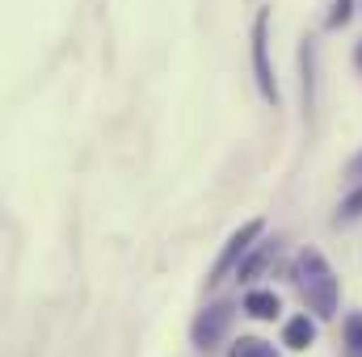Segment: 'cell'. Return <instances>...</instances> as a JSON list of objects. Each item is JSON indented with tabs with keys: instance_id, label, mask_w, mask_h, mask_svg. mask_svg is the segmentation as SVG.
<instances>
[{
	"instance_id": "6",
	"label": "cell",
	"mask_w": 362,
	"mask_h": 357,
	"mask_svg": "<svg viewBox=\"0 0 362 357\" xmlns=\"http://www.w3.org/2000/svg\"><path fill=\"white\" fill-rule=\"evenodd\" d=\"M312 341H316V324H312L308 315L286 320V328H282V345H291V349H308Z\"/></svg>"
},
{
	"instance_id": "1",
	"label": "cell",
	"mask_w": 362,
	"mask_h": 357,
	"mask_svg": "<svg viewBox=\"0 0 362 357\" xmlns=\"http://www.w3.org/2000/svg\"><path fill=\"white\" fill-rule=\"evenodd\" d=\"M295 286H299V294H303L312 315H320V320L337 315V277H333L329 261L316 248H303L295 257Z\"/></svg>"
},
{
	"instance_id": "4",
	"label": "cell",
	"mask_w": 362,
	"mask_h": 357,
	"mask_svg": "<svg viewBox=\"0 0 362 357\" xmlns=\"http://www.w3.org/2000/svg\"><path fill=\"white\" fill-rule=\"evenodd\" d=\"M232 303H215V307H206L198 320H194V345L202 349V353H211L223 337H228V328H232Z\"/></svg>"
},
{
	"instance_id": "11",
	"label": "cell",
	"mask_w": 362,
	"mask_h": 357,
	"mask_svg": "<svg viewBox=\"0 0 362 357\" xmlns=\"http://www.w3.org/2000/svg\"><path fill=\"white\" fill-rule=\"evenodd\" d=\"M350 13H354V0H333V13H329V30L346 25V21H350Z\"/></svg>"
},
{
	"instance_id": "3",
	"label": "cell",
	"mask_w": 362,
	"mask_h": 357,
	"mask_svg": "<svg viewBox=\"0 0 362 357\" xmlns=\"http://www.w3.org/2000/svg\"><path fill=\"white\" fill-rule=\"evenodd\" d=\"M270 13H257V21H253V72H257V89H262V97L270 101V105H278V85H274V68H270Z\"/></svg>"
},
{
	"instance_id": "2",
	"label": "cell",
	"mask_w": 362,
	"mask_h": 357,
	"mask_svg": "<svg viewBox=\"0 0 362 357\" xmlns=\"http://www.w3.org/2000/svg\"><path fill=\"white\" fill-rule=\"evenodd\" d=\"M262 231H266V223H262V219H249V223H245V227H240L228 244H223V253H219V261L211 265L206 282H223V277H228V269H236L240 261H245V253L253 248V240H257Z\"/></svg>"
},
{
	"instance_id": "9",
	"label": "cell",
	"mask_w": 362,
	"mask_h": 357,
	"mask_svg": "<svg viewBox=\"0 0 362 357\" xmlns=\"http://www.w3.org/2000/svg\"><path fill=\"white\" fill-rule=\"evenodd\" d=\"M346 349H350V357H362V315L346 320Z\"/></svg>"
},
{
	"instance_id": "13",
	"label": "cell",
	"mask_w": 362,
	"mask_h": 357,
	"mask_svg": "<svg viewBox=\"0 0 362 357\" xmlns=\"http://www.w3.org/2000/svg\"><path fill=\"white\" fill-rule=\"evenodd\" d=\"M350 177L362 181V156H354V164H350Z\"/></svg>"
},
{
	"instance_id": "8",
	"label": "cell",
	"mask_w": 362,
	"mask_h": 357,
	"mask_svg": "<svg viewBox=\"0 0 362 357\" xmlns=\"http://www.w3.org/2000/svg\"><path fill=\"white\" fill-rule=\"evenodd\" d=\"M232 357H278V353H274V345L257 341V337H240V341L232 345Z\"/></svg>"
},
{
	"instance_id": "7",
	"label": "cell",
	"mask_w": 362,
	"mask_h": 357,
	"mask_svg": "<svg viewBox=\"0 0 362 357\" xmlns=\"http://www.w3.org/2000/svg\"><path fill=\"white\" fill-rule=\"evenodd\" d=\"M274 253H278V244H262V248H257V253H253V257H249V261H240V277H245V282H249V277H257V273H262V269L270 265V257Z\"/></svg>"
},
{
	"instance_id": "12",
	"label": "cell",
	"mask_w": 362,
	"mask_h": 357,
	"mask_svg": "<svg viewBox=\"0 0 362 357\" xmlns=\"http://www.w3.org/2000/svg\"><path fill=\"white\" fill-rule=\"evenodd\" d=\"M362 214V189H354L346 202H341V219H358Z\"/></svg>"
},
{
	"instance_id": "10",
	"label": "cell",
	"mask_w": 362,
	"mask_h": 357,
	"mask_svg": "<svg viewBox=\"0 0 362 357\" xmlns=\"http://www.w3.org/2000/svg\"><path fill=\"white\" fill-rule=\"evenodd\" d=\"M299 59H303V105L312 109V85H316V80H312V42L303 47V55H299Z\"/></svg>"
},
{
	"instance_id": "14",
	"label": "cell",
	"mask_w": 362,
	"mask_h": 357,
	"mask_svg": "<svg viewBox=\"0 0 362 357\" xmlns=\"http://www.w3.org/2000/svg\"><path fill=\"white\" fill-rule=\"evenodd\" d=\"M354 63H358V68H362V42H358V51H354Z\"/></svg>"
},
{
	"instance_id": "5",
	"label": "cell",
	"mask_w": 362,
	"mask_h": 357,
	"mask_svg": "<svg viewBox=\"0 0 362 357\" xmlns=\"http://www.w3.org/2000/svg\"><path fill=\"white\" fill-rule=\"evenodd\" d=\"M278 311H282V303H278L274 290H249V294H245V315H253V320H274Z\"/></svg>"
}]
</instances>
